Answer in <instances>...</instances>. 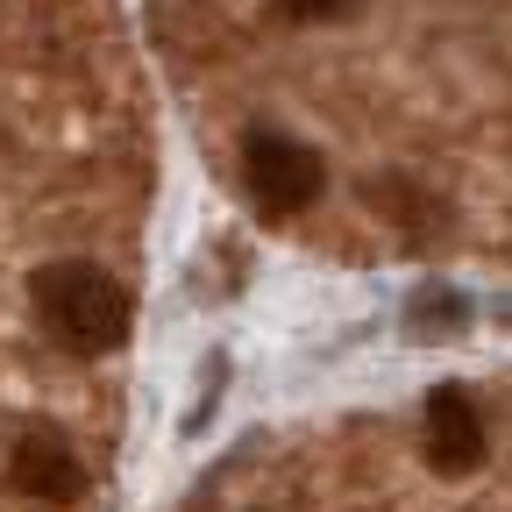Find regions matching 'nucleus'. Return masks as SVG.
Returning a JSON list of instances; mask_svg holds the SVG:
<instances>
[{"instance_id":"nucleus-1","label":"nucleus","mask_w":512,"mask_h":512,"mask_svg":"<svg viewBox=\"0 0 512 512\" xmlns=\"http://www.w3.org/2000/svg\"><path fill=\"white\" fill-rule=\"evenodd\" d=\"M185 512H512V463L498 456V413L491 456L470 470L434 463L413 420H335L242 441Z\"/></svg>"},{"instance_id":"nucleus-2","label":"nucleus","mask_w":512,"mask_h":512,"mask_svg":"<svg viewBox=\"0 0 512 512\" xmlns=\"http://www.w3.org/2000/svg\"><path fill=\"white\" fill-rule=\"evenodd\" d=\"M413 328L427 335V328H463V299L448 292V285H427L420 299H413Z\"/></svg>"}]
</instances>
